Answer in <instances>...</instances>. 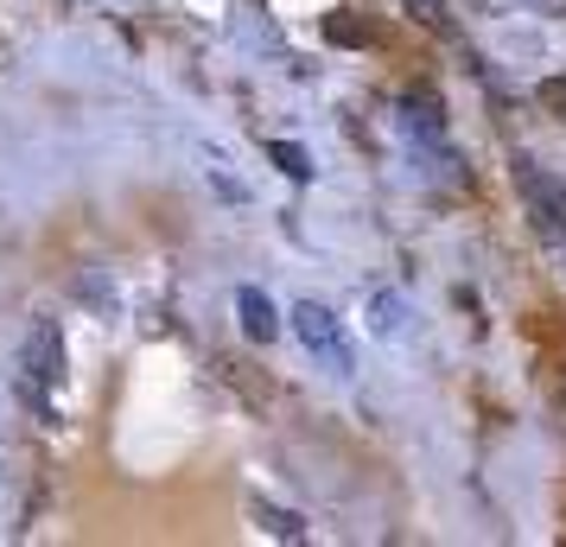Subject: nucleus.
Segmentation results:
<instances>
[{"label": "nucleus", "mask_w": 566, "mask_h": 547, "mask_svg": "<svg viewBox=\"0 0 566 547\" xmlns=\"http://www.w3.org/2000/svg\"><path fill=\"white\" fill-rule=\"evenodd\" d=\"M293 325H300V344H306V350H318V357H325V364H332L337 376L350 369V344H344V332H337V318L325 313L318 299H300V313H293Z\"/></svg>", "instance_id": "f257e3e1"}, {"label": "nucleus", "mask_w": 566, "mask_h": 547, "mask_svg": "<svg viewBox=\"0 0 566 547\" xmlns=\"http://www.w3.org/2000/svg\"><path fill=\"white\" fill-rule=\"evenodd\" d=\"M395 122L420 140V147H439L446 140V103H439V90H401V103H395Z\"/></svg>", "instance_id": "f03ea898"}, {"label": "nucleus", "mask_w": 566, "mask_h": 547, "mask_svg": "<svg viewBox=\"0 0 566 547\" xmlns=\"http://www.w3.org/2000/svg\"><path fill=\"white\" fill-rule=\"evenodd\" d=\"M522 204H528V217H535L541 235H566V185L560 179L522 166Z\"/></svg>", "instance_id": "7ed1b4c3"}, {"label": "nucleus", "mask_w": 566, "mask_h": 547, "mask_svg": "<svg viewBox=\"0 0 566 547\" xmlns=\"http://www.w3.org/2000/svg\"><path fill=\"white\" fill-rule=\"evenodd\" d=\"M27 382H45V389L64 382V338H57L52 318H39L27 332Z\"/></svg>", "instance_id": "20e7f679"}, {"label": "nucleus", "mask_w": 566, "mask_h": 547, "mask_svg": "<svg viewBox=\"0 0 566 547\" xmlns=\"http://www.w3.org/2000/svg\"><path fill=\"white\" fill-rule=\"evenodd\" d=\"M235 318H242V332L255 344H274L281 338V318H274V306H268V293L261 287H242L235 293Z\"/></svg>", "instance_id": "39448f33"}, {"label": "nucleus", "mask_w": 566, "mask_h": 547, "mask_svg": "<svg viewBox=\"0 0 566 547\" xmlns=\"http://www.w3.org/2000/svg\"><path fill=\"white\" fill-rule=\"evenodd\" d=\"M325 39L332 45H376V27L363 20L357 7H337V13H325Z\"/></svg>", "instance_id": "423d86ee"}, {"label": "nucleus", "mask_w": 566, "mask_h": 547, "mask_svg": "<svg viewBox=\"0 0 566 547\" xmlns=\"http://www.w3.org/2000/svg\"><path fill=\"white\" fill-rule=\"evenodd\" d=\"M369 332H376V338H401V332H408V306H401L395 293H376V299H369Z\"/></svg>", "instance_id": "0eeeda50"}, {"label": "nucleus", "mask_w": 566, "mask_h": 547, "mask_svg": "<svg viewBox=\"0 0 566 547\" xmlns=\"http://www.w3.org/2000/svg\"><path fill=\"white\" fill-rule=\"evenodd\" d=\"M268 159L281 166L286 179H300V185L312 179V154H306V147H293V140H268Z\"/></svg>", "instance_id": "6e6552de"}, {"label": "nucleus", "mask_w": 566, "mask_h": 547, "mask_svg": "<svg viewBox=\"0 0 566 547\" xmlns=\"http://www.w3.org/2000/svg\"><path fill=\"white\" fill-rule=\"evenodd\" d=\"M401 13H408L413 27H427V32L452 27V7H446V0H401Z\"/></svg>", "instance_id": "1a4fd4ad"}, {"label": "nucleus", "mask_w": 566, "mask_h": 547, "mask_svg": "<svg viewBox=\"0 0 566 547\" xmlns=\"http://www.w3.org/2000/svg\"><path fill=\"white\" fill-rule=\"evenodd\" d=\"M261 522H268V535H281V541H293V535H306V522L300 516H286V509H268V503H249Z\"/></svg>", "instance_id": "9d476101"}, {"label": "nucleus", "mask_w": 566, "mask_h": 547, "mask_svg": "<svg viewBox=\"0 0 566 547\" xmlns=\"http://www.w3.org/2000/svg\"><path fill=\"white\" fill-rule=\"evenodd\" d=\"M535 96H541V108H547L554 122H566V71H560V77H547V83L535 90Z\"/></svg>", "instance_id": "9b49d317"}, {"label": "nucleus", "mask_w": 566, "mask_h": 547, "mask_svg": "<svg viewBox=\"0 0 566 547\" xmlns=\"http://www.w3.org/2000/svg\"><path fill=\"white\" fill-rule=\"evenodd\" d=\"M541 13H566V0H535Z\"/></svg>", "instance_id": "f8f14e48"}, {"label": "nucleus", "mask_w": 566, "mask_h": 547, "mask_svg": "<svg viewBox=\"0 0 566 547\" xmlns=\"http://www.w3.org/2000/svg\"><path fill=\"white\" fill-rule=\"evenodd\" d=\"M478 7H496V0H478Z\"/></svg>", "instance_id": "ddd939ff"}]
</instances>
